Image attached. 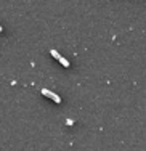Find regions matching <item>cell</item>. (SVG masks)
<instances>
[{
  "label": "cell",
  "instance_id": "cell-1",
  "mask_svg": "<svg viewBox=\"0 0 146 151\" xmlns=\"http://www.w3.org/2000/svg\"><path fill=\"white\" fill-rule=\"evenodd\" d=\"M42 95H45L47 98H50V100H53L55 103H61V98H59L56 93H53V92H50L48 88H42Z\"/></svg>",
  "mask_w": 146,
  "mask_h": 151
},
{
  "label": "cell",
  "instance_id": "cell-2",
  "mask_svg": "<svg viewBox=\"0 0 146 151\" xmlns=\"http://www.w3.org/2000/svg\"><path fill=\"white\" fill-rule=\"evenodd\" d=\"M58 60H59V63H61V64H63V66H64V68H69V61H67L66 58H63V56H59Z\"/></svg>",
  "mask_w": 146,
  "mask_h": 151
},
{
  "label": "cell",
  "instance_id": "cell-3",
  "mask_svg": "<svg viewBox=\"0 0 146 151\" xmlns=\"http://www.w3.org/2000/svg\"><path fill=\"white\" fill-rule=\"evenodd\" d=\"M50 53H52V56H53V58H56V60H58L59 56H61V55H59L58 52H56V50H52V52H50Z\"/></svg>",
  "mask_w": 146,
  "mask_h": 151
},
{
  "label": "cell",
  "instance_id": "cell-4",
  "mask_svg": "<svg viewBox=\"0 0 146 151\" xmlns=\"http://www.w3.org/2000/svg\"><path fill=\"white\" fill-rule=\"evenodd\" d=\"M0 32H2V27H0Z\"/></svg>",
  "mask_w": 146,
  "mask_h": 151
}]
</instances>
